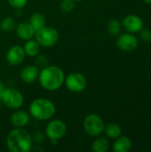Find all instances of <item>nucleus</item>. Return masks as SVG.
Listing matches in <instances>:
<instances>
[{
  "label": "nucleus",
  "mask_w": 151,
  "mask_h": 152,
  "mask_svg": "<svg viewBox=\"0 0 151 152\" xmlns=\"http://www.w3.org/2000/svg\"><path fill=\"white\" fill-rule=\"evenodd\" d=\"M67 133V125L61 119L51 120L45 127L46 137L53 143L62 139Z\"/></svg>",
  "instance_id": "7"
},
{
  "label": "nucleus",
  "mask_w": 151,
  "mask_h": 152,
  "mask_svg": "<svg viewBox=\"0 0 151 152\" xmlns=\"http://www.w3.org/2000/svg\"><path fill=\"white\" fill-rule=\"evenodd\" d=\"M60 8L62 12L68 13L74 10L75 1L74 0H62L60 4Z\"/></svg>",
  "instance_id": "22"
},
{
  "label": "nucleus",
  "mask_w": 151,
  "mask_h": 152,
  "mask_svg": "<svg viewBox=\"0 0 151 152\" xmlns=\"http://www.w3.org/2000/svg\"><path fill=\"white\" fill-rule=\"evenodd\" d=\"M142 1H143L144 3H146V4H151V0H142Z\"/></svg>",
  "instance_id": "27"
},
{
  "label": "nucleus",
  "mask_w": 151,
  "mask_h": 152,
  "mask_svg": "<svg viewBox=\"0 0 151 152\" xmlns=\"http://www.w3.org/2000/svg\"><path fill=\"white\" fill-rule=\"evenodd\" d=\"M75 2H79V1H83V0H74Z\"/></svg>",
  "instance_id": "28"
},
{
  "label": "nucleus",
  "mask_w": 151,
  "mask_h": 152,
  "mask_svg": "<svg viewBox=\"0 0 151 152\" xmlns=\"http://www.w3.org/2000/svg\"><path fill=\"white\" fill-rule=\"evenodd\" d=\"M109 141L104 137H101L100 135L97 136V138L94 139L92 143V150L94 152H106L109 150Z\"/></svg>",
  "instance_id": "18"
},
{
  "label": "nucleus",
  "mask_w": 151,
  "mask_h": 152,
  "mask_svg": "<svg viewBox=\"0 0 151 152\" xmlns=\"http://www.w3.org/2000/svg\"><path fill=\"white\" fill-rule=\"evenodd\" d=\"M39 76V69L36 65L26 66L20 71V79L25 84H32L34 83Z\"/></svg>",
  "instance_id": "13"
},
{
  "label": "nucleus",
  "mask_w": 151,
  "mask_h": 152,
  "mask_svg": "<svg viewBox=\"0 0 151 152\" xmlns=\"http://www.w3.org/2000/svg\"><path fill=\"white\" fill-rule=\"evenodd\" d=\"M15 32L20 39L27 41L34 38L36 30L32 28L28 21H23L16 25Z\"/></svg>",
  "instance_id": "12"
},
{
  "label": "nucleus",
  "mask_w": 151,
  "mask_h": 152,
  "mask_svg": "<svg viewBox=\"0 0 151 152\" xmlns=\"http://www.w3.org/2000/svg\"><path fill=\"white\" fill-rule=\"evenodd\" d=\"M66 87L73 93L83 92L87 86V80L85 77L78 72H72L69 74L64 80Z\"/></svg>",
  "instance_id": "8"
},
{
  "label": "nucleus",
  "mask_w": 151,
  "mask_h": 152,
  "mask_svg": "<svg viewBox=\"0 0 151 152\" xmlns=\"http://www.w3.org/2000/svg\"><path fill=\"white\" fill-rule=\"evenodd\" d=\"M103 132L109 138L111 139H117L122 134L121 127L116 123H109L107 126H105Z\"/></svg>",
  "instance_id": "19"
},
{
  "label": "nucleus",
  "mask_w": 151,
  "mask_h": 152,
  "mask_svg": "<svg viewBox=\"0 0 151 152\" xmlns=\"http://www.w3.org/2000/svg\"><path fill=\"white\" fill-rule=\"evenodd\" d=\"M139 40L133 35V33H125L118 37L117 40V45L118 48L125 52H132L138 47Z\"/></svg>",
  "instance_id": "9"
},
{
  "label": "nucleus",
  "mask_w": 151,
  "mask_h": 152,
  "mask_svg": "<svg viewBox=\"0 0 151 152\" xmlns=\"http://www.w3.org/2000/svg\"><path fill=\"white\" fill-rule=\"evenodd\" d=\"M1 101L6 107L12 110H18L23 105L24 97L22 94L17 89L9 87L4 89Z\"/></svg>",
  "instance_id": "6"
},
{
  "label": "nucleus",
  "mask_w": 151,
  "mask_h": 152,
  "mask_svg": "<svg viewBox=\"0 0 151 152\" xmlns=\"http://www.w3.org/2000/svg\"><path fill=\"white\" fill-rule=\"evenodd\" d=\"M26 53L20 45H13L9 48L6 53L5 58L10 65H20L23 62Z\"/></svg>",
  "instance_id": "11"
},
{
  "label": "nucleus",
  "mask_w": 151,
  "mask_h": 152,
  "mask_svg": "<svg viewBox=\"0 0 151 152\" xmlns=\"http://www.w3.org/2000/svg\"><path fill=\"white\" fill-rule=\"evenodd\" d=\"M107 28H108V32L111 36H117L120 33V31H121L122 23L118 20L113 19V20L109 21Z\"/></svg>",
  "instance_id": "21"
},
{
  "label": "nucleus",
  "mask_w": 151,
  "mask_h": 152,
  "mask_svg": "<svg viewBox=\"0 0 151 152\" xmlns=\"http://www.w3.org/2000/svg\"><path fill=\"white\" fill-rule=\"evenodd\" d=\"M28 22L32 26V28L36 31L39 28H43V27L45 26L46 20H45L44 15L42 14L41 12H34L30 16Z\"/></svg>",
  "instance_id": "17"
},
{
  "label": "nucleus",
  "mask_w": 151,
  "mask_h": 152,
  "mask_svg": "<svg viewBox=\"0 0 151 152\" xmlns=\"http://www.w3.org/2000/svg\"><path fill=\"white\" fill-rule=\"evenodd\" d=\"M0 113H1V107H0Z\"/></svg>",
  "instance_id": "29"
},
{
  "label": "nucleus",
  "mask_w": 151,
  "mask_h": 152,
  "mask_svg": "<svg viewBox=\"0 0 151 152\" xmlns=\"http://www.w3.org/2000/svg\"><path fill=\"white\" fill-rule=\"evenodd\" d=\"M16 25V20L11 16L4 18L2 21H0V28L4 32H12L13 29H15Z\"/></svg>",
  "instance_id": "20"
},
{
  "label": "nucleus",
  "mask_w": 151,
  "mask_h": 152,
  "mask_svg": "<svg viewBox=\"0 0 151 152\" xmlns=\"http://www.w3.org/2000/svg\"><path fill=\"white\" fill-rule=\"evenodd\" d=\"M40 86L46 91L53 92L64 84L65 75L62 69L55 65H47L39 71L38 78Z\"/></svg>",
  "instance_id": "1"
},
{
  "label": "nucleus",
  "mask_w": 151,
  "mask_h": 152,
  "mask_svg": "<svg viewBox=\"0 0 151 152\" xmlns=\"http://www.w3.org/2000/svg\"><path fill=\"white\" fill-rule=\"evenodd\" d=\"M7 1L8 4L15 9H21L28 3V0H7Z\"/></svg>",
  "instance_id": "24"
},
{
  "label": "nucleus",
  "mask_w": 151,
  "mask_h": 152,
  "mask_svg": "<svg viewBox=\"0 0 151 152\" xmlns=\"http://www.w3.org/2000/svg\"><path fill=\"white\" fill-rule=\"evenodd\" d=\"M4 89V83L0 80V100H1V96H2V94H3V91Z\"/></svg>",
  "instance_id": "26"
},
{
  "label": "nucleus",
  "mask_w": 151,
  "mask_h": 152,
  "mask_svg": "<svg viewBox=\"0 0 151 152\" xmlns=\"http://www.w3.org/2000/svg\"><path fill=\"white\" fill-rule=\"evenodd\" d=\"M6 146L11 152H28L32 148V137L23 127H15L7 134Z\"/></svg>",
  "instance_id": "2"
},
{
  "label": "nucleus",
  "mask_w": 151,
  "mask_h": 152,
  "mask_svg": "<svg viewBox=\"0 0 151 152\" xmlns=\"http://www.w3.org/2000/svg\"><path fill=\"white\" fill-rule=\"evenodd\" d=\"M29 115L35 119L45 121L51 119L56 113L54 103L46 98H37L29 104Z\"/></svg>",
  "instance_id": "3"
},
{
  "label": "nucleus",
  "mask_w": 151,
  "mask_h": 152,
  "mask_svg": "<svg viewBox=\"0 0 151 152\" xmlns=\"http://www.w3.org/2000/svg\"><path fill=\"white\" fill-rule=\"evenodd\" d=\"M83 127L85 132L93 137H97L101 135L104 131V121L97 114L87 115L83 122Z\"/></svg>",
  "instance_id": "5"
},
{
  "label": "nucleus",
  "mask_w": 151,
  "mask_h": 152,
  "mask_svg": "<svg viewBox=\"0 0 151 152\" xmlns=\"http://www.w3.org/2000/svg\"><path fill=\"white\" fill-rule=\"evenodd\" d=\"M132 141L127 136H119L116 139L113 144V151L128 152L132 149Z\"/></svg>",
  "instance_id": "15"
},
{
  "label": "nucleus",
  "mask_w": 151,
  "mask_h": 152,
  "mask_svg": "<svg viewBox=\"0 0 151 152\" xmlns=\"http://www.w3.org/2000/svg\"><path fill=\"white\" fill-rule=\"evenodd\" d=\"M140 37L144 42H150L151 41V31L148 28H142L140 31Z\"/></svg>",
  "instance_id": "25"
},
{
  "label": "nucleus",
  "mask_w": 151,
  "mask_h": 152,
  "mask_svg": "<svg viewBox=\"0 0 151 152\" xmlns=\"http://www.w3.org/2000/svg\"><path fill=\"white\" fill-rule=\"evenodd\" d=\"M122 26L127 32L133 34L143 28V21L140 16L136 14H129L123 20Z\"/></svg>",
  "instance_id": "10"
},
{
  "label": "nucleus",
  "mask_w": 151,
  "mask_h": 152,
  "mask_svg": "<svg viewBox=\"0 0 151 152\" xmlns=\"http://www.w3.org/2000/svg\"><path fill=\"white\" fill-rule=\"evenodd\" d=\"M40 45L37 43V41L36 39H29L27 40L23 49L24 52L26 53V55L29 56V57H36L37 54H39L40 53Z\"/></svg>",
  "instance_id": "16"
},
{
  "label": "nucleus",
  "mask_w": 151,
  "mask_h": 152,
  "mask_svg": "<svg viewBox=\"0 0 151 152\" xmlns=\"http://www.w3.org/2000/svg\"><path fill=\"white\" fill-rule=\"evenodd\" d=\"M35 65L38 68V69H43L44 67H46L48 65V60L45 56L44 55H39L37 54L36 56V60H35Z\"/></svg>",
  "instance_id": "23"
},
{
  "label": "nucleus",
  "mask_w": 151,
  "mask_h": 152,
  "mask_svg": "<svg viewBox=\"0 0 151 152\" xmlns=\"http://www.w3.org/2000/svg\"><path fill=\"white\" fill-rule=\"evenodd\" d=\"M34 37L40 46L47 48L56 45L59 41V33L54 28L44 26L36 31Z\"/></svg>",
  "instance_id": "4"
},
{
  "label": "nucleus",
  "mask_w": 151,
  "mask_h": 152,
  "mask_svg": "<svg viewBox=\"0 0 151 152\" xmlns=\"http://www.w3.org/2000/svg\"><path fill=\"white\" fill-rule=\"evenodd\" d=\"M10 120L13 126L24 127L28 124L30 120V115L24 110H17L11 115Z\"/></svg>",
  "instance_id": "14"
}]
</instances>
